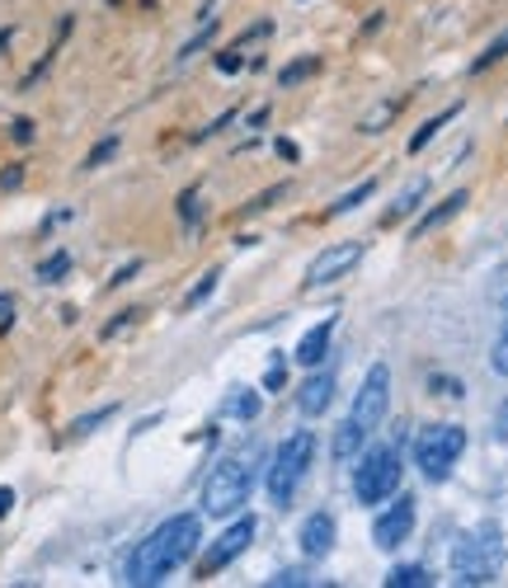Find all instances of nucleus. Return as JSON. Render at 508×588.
<instances>
[{
    "instance_id": "1",
    "label": "nucleus",
    "mask_w": 508,
    "mask_h": 588,
    "mask_svg": "<svg viewBox=\"0 0 508 588\" xmlns=\"http://www.w3.org/2000/svg\"><path fill=\"white\" fill-rule=\"evenodd\" d=\"M198 542H203V518H198V513H174V518H165L151 537L137 542L128 565H122V584L151 588V584L170 579L180 565L194 560Z\"/></svg>"
},
{
    "instance_id": "2",
    "label": "nucleus",
    "mask_w": 508,
    "mask_h": 588,
    "mask_svg": "<svg viewBox=\"0 0 508 588\" xmlns=\"http://www.w3.org/2000/svg\"><path fill=\"white\" fill-rule=\"evenodd\" d=\"M504 527L499 523H476L462 532V542L452 546V575L457 584H495L504 569Z\"/></svg>"
},
{
    "instance_id": "19",
    "label": "nucleus",
    "mask_w": 508,
    "mask_h": 588,
    "mask_svg": "<svg viewBox=\"0 0 508 588\" xmlns=\"http://www.w3.org/2000/svg\"><path fill=\"white\" fill-rule=\"evenodd\" d=\"M457 114H462V104H452V109H443V114H437V118H429V122H424V128H419V132L410 137V151L419 156V151H424V147H429V141H433L437 132H443V128H447V122H452V118H457Z\"/></svg>"
},
{
    "instance_id": "8",
    "label": "nucleus",
    "mask_w": 508,
    "mask_h": 588,
    "mask_svg": "<svg viewBox=\"0 0 508 588\" xmlns=\"http://www.w3.org/2000/svg\"><path fill=\"white\" fill-rule=\"evenodd\" d=\"M363 259V240H339V245H325L321 255H315L306 264V278H302V288H329V282H339L354 274V264Z\"/></svg>"
},
{
    "instance_id": "9",
    "label": "nucleus",
    "mask_w": 508,
    "mask_h": 588,
    "mask_svg": "<svg viewBox=\"0 0 508 588\" xmlns=\"http://www.w3.org/2000/svg\"><path fill=\"white\" fill-rule=\"evenodd\" d=\"M255 532H259V523H255V518H236V523L226 527L213 546L203 550V560H198V579H213V575H221V569L231 565V560H240L245 550H250Z\"/></svg>"
},
{
    "instance_id": "14",
    "label": "nucleus",
    "mask_w": 508,
    "mask_h": 588,
    "mask_svg": "<svg viewBox=\"0 0 508 588\" xmlns=\"http://www.w3.org/2000/svg\"><path fill=\"white\" fill-rule=\"evenodd\" d=\"M466 203H471V193H466V189H457V193H452V199H443V207H433V212H429V217H424V222H419V226H414V240H424V236H429V231H437V226H447V222H452V217H457V212H462Z\"/></svg>"
},
{
    "instance_id": "13",
    "label": "nucleus",
    "mask_w": 508,
    "mask_h": 588,
    "mask_svg": "<svg viewBox=\"0 0 508 588\" xmlns=\"http://www.w3.org/2000/svg\"><path fill=\"white\" fill-rule=\"evenodd\" d=\"M335 330H339V316H325L321 325H311L302 334V344H296V363H302V367H321L329 344H335Z\"/></svg>"
},
{
    "instance_id": "38",
    "label": "nucleus",
    "mask_w": 508,
    "mask_h": 588,
    "mask_svg": "<svg viewBox=\"0 0 508 588\" xmlns=\"http://www.w3.org/2000/svg\"><path fill=\"white\" fill-rule=\"evenodd\" d=\"M10 509H14V490L0 485V518H10Z\"/></svg>"
},
{
    "instance_id": "24",
    "label": "nucleus",
    "mask_w": 508,
    "mask_h": 588,
    "mask_svg": "<svg viewBox=\"0 0 508 588\" xmlns=\"http://www.w3.org/2000/svg\"><path fill=\"white\" fill-rule=\"evenodd\" d=\"M66 274H72V255H66V249H57V255H47L39 264V282H62Z\"/></svg>"
},
{
    "instance_id": "6",
    "label": "nucleus",
    "mask_w": 508,
    "mask_h": 588,
    "mask_svg": "<svg viewBox=\"0 0 508 588\" xmlns=\"http://www.w3.org/2000/svg\"><path fill=\"white\" fill-rule=\"evenodd\" d=\"M400 475H406V461H400L396 448H372L363 452V461L354 467V494L358 504H381L400 490Z\"/></svg>"
},
{
    "instance_id": "18",
    "label": "nucleus",
    "mask_w": 508,
    "mask_h": 588,
    "mask_svg": "<svg viewBox=\"0 0 508 588\" xmlns=\"http://www.w3.org/2000/svg\"><path fill=\"white\" fill-rule=\"evenodd\" d=\"M424 193H429V180H414L400 199L391 203V212H387V222H406L410 212H419V203H424Z\"/></svg>"
},
{
    "instance_id": "26",
    "label": "nucleus",
    "mask_w": 508,
    "mask_h": 588,
    "mask_svg": "<svg viewBox=\"0 0 508 588\" xmlns=\"http://www.w3.org/2000/svg\"><path fill=\"white\" fill-rule=\"evenodd\" d=\"M118 415V405H104V409H95V415H80L76 424H72V438H85V434H95L99 424H109Z\"/></svg>"
},
{
    "instance_id": "17",
    "label": "nucleus",
    "mask_w": 508,
    "mask_h": 588,
    "mask_svg": "<svg viewBox=\"0 0 508 588\" xmlns=\"http://www.w3.org/2000/svg\"><path fill=\"white\" fill-rule=\"evenodd\" d=\"M406 109V95L400 99H387V104H377L372 114H363V122H358V132H367V137H377V132H387V122Z\"/></svg>"
},
{
    "instance_id": "30",
    "label": "nucleus",
    "mask_w": 508,
    "mask_h": 588,
    "mask_svg": "<svg viewBox=\"0 0 508 588\" xmlns=\"http://www.w3.org/2000/svg\"><path fill=\"white\" fill-rule=\"evenodd\" d=\"M489 363H495L499 377H508V320H504V330H499V340H495V353H489Z\"/></svg>"
},
{
    "instance_id": "32",
    "label": "nucleus",
    "mask_w": 508,
    "mask_h": 588,
    "mask_svg": "<svg viewBox=\"0 0 508 588\" xmlns=\"http://www.w3.org/2000/svg\"><path fill=\"white\" fill-rule=\"evenodd\" d=\"M213 33H217V24H207V29L198 33V39H188V43H184V52H180V62H188V57H194V52H203L207 43H213Z\"/></svg>"
},
{
    "instance_id": "37",
    "label": "nucleus",
    "mask_w": 508,
    "mask_h": 588,
    "mask_svg": "<svg viewBox=\"0 0 508 588\" xmlns=\"http://www.w3.org/2000/svg\"><path fill=\"white\" fill-rule=\"evenodd\" d=\"M217 66H221V71H240V52H236V47H226L221 57H217Z\"/></svg>"
},
{
    "instance_id": "22",
    "label": "nucleus",
    "mask_w": 508,
    "mask_h": 588,
    "mask_svg": "<svg viewBox=\"0 0 508 588\" xmlns=\"http://www.w3.org/2000/svg\"><path fill=\"white\" fill-rule=\"evenodd\" d=\"M372 193H377V180H363L358 189H348V193H344V199H339L335 207H329V217H344V212H354V207H363L367 199H372Z\"/></svg>"
},
{
    "instance_id": "3",
    "label": "nucleus",
    "mask_w": 508,
    "mask_h": 588,
    "mask_svg": "<svg viewBox=\"0 0 508 588\" xmlns=\"http://www.w3.org/2000/svg\"><path fill=\"white\" fill-rule=\"evenodd\" d=\"M250 494H255V467L245 457H226L203 480V513L207 518H231V513L250 504Z\"/></svg>"
},
{
    "instance_id": "31",
    "label": "nucleus",
    "mask_w": 508,
    "mask_h": 588,
    "mask_svg": "<svg viewBox=\"0 0 508 588\" xmlns=\"http://www.w3.org/2000/svg\"><path fill=\"white\" fill-rule=\"evenodd\" d=\"M137 316H142V311H137V307H128V311H118V316H114V320H109V325H104L99 334H104V340H114V334H118V330H128V325H132V320H137Z\"/></svg>"
},
{
    "instance_id": "20",
    "label": "nucleus",
    "mask_w": 508,
    "mask_h": 588,
    "mask_svg": "<svg viewBox=\"0 0 508 588\" xmlns=\"http://www.w3.org/2000/svg\"><path fill=\"white\" fill-rule=\"evenodd\" d=\"M321 66H325L321 57H296L292 66H283V71H278V85H283V90H296V85H302V81H311Z\"/></svg>"
},
{
    "instance_id": "21",
    "label": "nucleus",
    "mask_w": 508,
    "mask_h": 588,
    "mask_svg": "<svg viewBox=\"0 0 508 588\" xmlns=\"http://www.w3.org/2000/svg\"><path fill=\"white\" fill-rule=\"evenodd\" d=\"M429 584H433V575L424 565H396L387 575V588H429Z\"/></svg>"
},
{
    "instance_id": "34",
    "label": "nucleus",
    "mask_w": 508,
    "mask_h": 588,
    "mask_svg": "<svg viewBox=\"0 0 508 588\" xmlns=\"http://www.w3.org/2000/svg\"><path fill=\"white\" fill-rule=\"evenodd\" d=\"M180 212H184V222H188V226L198 222V189H188V193H184V199H180Z\"/></svg>"
},
{
    "instance_id": "39",
    "label": "nucleus",
    "mask_w": 508,
    "mask_h": 588,
    "mask_svg": "<svg viewBox=\"0 0 508 588\" xmlns=\"http://www.w3.org/2000/svg\"><path fill=\"white\" fill-rule=\"evenodd\" d=\"M10 316H14V297L0 292V320H10Z\"/></svg>"
},
{
    "instance_id": "35",
    "label": "nucleus",
    "mask_w": 508,
    "mask_h": 588,
    "mask_svg": "<svg viewBox=\"0 0 508 588\" xmlns=\"http://www.w3.org/2000/svg\"><path fill=\"white\" fill-rule=\"evenodd\" d=\"M20 184H24V165H10L0 174V189H20Z\"/></svg>"
},
{
    "instance_id": "28",
    "label": "nucleus",
    "mask_w": 508,
    "mask_h": 588,
    "mask_svg": "<svg viewBox=\"0 0 508 588\" xmlns=\"http://www.w3.org/2000/svg\"><path fill=\"white\" fill-rule=\"evenodd\" d=\"M283 193H288V184H273V189H264V193H259V199H250V207H245V217H259V212H269L278 199H283Z\"/></svg>"
},
{
    "instance_id": "15",
    "label": "nucleus",
    "mask_w": 508,
    "mask_h": 588,
    "mask_svg": "<svg viewBox=\"0 0 508 588\" xmlns=\"http://www.w3.org/2000/svg\"><path fill=\"white\" fill-rule=\"evenodd\" d=\"M259 409H264L259 391H245V386H231V391H226V400H221V415H236V419H245V424H255Z\"/></svg>"
},
{
    "instance_id": "7",
    "label": "nucleus",
    "mask_w": 508,
    "mask_h": 588,
    "mask_svg": "<svg viewBox=\"0 0 508 588\" xmlns=\"http://www.w3.org/2000/svg\"><path fill=\"white\" fill-rule=\"evenodd\" d=\"M387 409H391V367L387 363H372L367 367V377H363V386H358V396H354V419L358 429H367L372 434L381 419H387Z\"/></svg>"
},
{
    "instance_id": "36",
    "label": "nucleus",
    "mask_w": 508,
    "mask_h": 588,
    "mask_svg": "<svg viewBox=\"0 0 508 588\" xmlns=\"http://www.w3.org/2000/svg\"><path fill=\"white\" fill-rule=\"evenodd\" d=\"M10 132H14V141H33V122H29V118H14Z\"/></svg>"
},
{
    "instance_id": "33",
    "label": "nucleus",
    "mask_w": 508,
    "mask_h": 588,
    "mask_svg": "<svg viewBox=\"0 0 508 588\" xmlns=\"http://www.w3.org/2000/svg\"><path fill=\"white\" fill-rule=\"evenodd\" d=\"M137 274H142V259H128V264H122V269L109 278V288H122V282H132Z\"/></svg>"
},
{
    "instance_id": "4",
    "label": "nucleus",
    "mask_w": 508,
    "mask_h": 588,
    "mask_svg": "<svg viewBox=\"0 0 508 588\" xmlns=\"http://www.w3.org/2000/svg\"><path fill=\"white\" fill-rule=\"evenodd\" d=\"M315 461V434L311 429H292L273 452V467H269V499L278 509L292 504V494L302 490V480Z\"/></svg>"
},
{
    "instance_id": "23",
    "label": "nucleus",
    "mask_w": 508,
    "mask_h": 588,
    "mask_svg": "<svg viewBox=\"0 0 508 588\" xmlns=\"http://www.w3.org/2000/svg\"><path fill=\"white\" fill-rule=\"evenodd\" d=\"M269 584H273V588H311V584H321V579H315L306 565H288V569H278Z\"/></svg>"
},
{
    "instance_id": "12",
    "label": "nucleus",
    "mask_w": 508,
    "mask_h": 588,
    "mask_svg": "<svg viewBox=\"0 0 508 588\" xmlns=\"http://www.w3.org/2000/svg\"><path fill=\"white\" fill-rule=\"evenodd\" d=\"M329 400H335V372H311V377L296 386V409H302L306 419L325 415Z\"/></svg>"
},
{
    "instance_id": "29",
    "label": "nucleus",
    "mask_w": 508,
    "mask_h": 588,
    "mask_svg": "<svg viewBox=\"0 0 508 588\" xmlns=\"http://www.w3.org/2000/svg\"><path fill=\"white\" fill-rule=\"evenodd\" d=\"M114 151H118V137H104L99 147H95L90 156H85V170H99V165H109V160H114Z\"/></svg>"
},
{
    "instance_id": "27",
    "label": "nucleus",
    "mask_w": 508,
    "mask_h": 588,
    "mask_svg": "<svg viewBox=\"0 0 508 588\" xmlns=\"http://www.w3.org/2000/svg\"><path fill=\"white\" fill-rule=\"evenodd\" d=\"M217 278H221L217 269H213V274H203V282H198V288H194V292H188V297H184V311H194V307H203V301H207V297H213V292H217Z\"/></svg>"
},
{
    "instance_id": "40",
    "label": "nucleus",
    "mask_w": 508,
    "mask_h": 588,
    "mask_svg": "<svg viewBox=\"0 0 508 588\" xmlns=\"http://www.w3.org/2000/svg\"><path fill=\"white\" fill-rule=\"evenodd\" d=\"M499 438H508V409H504V415H499Z\"/></svg>"
},
{
    "instance_id": "10",
    "label": "nucleus",
    "mask_w": 508,
    "mask_h": 588,
    "mask_svg": "<svg viewBox=\"0 0 508 588\" xmlns=\"http://www.w3.org/2000/svg\"><path fill=\"white\" fill-rule=\"evenodd\" d=\"M414 523H419V504H414V494H400L396 504H391V509L372 523V546H377V550H400V546L410 542Z\"/></svg>"
},
{
    "instance_id": "5",
    "label": "nucleus",
    "mask_w": 508,
    "mask_h": 588,
    "mask_svg": "<svg viewBox=\"0 0 508 588\" xmlns=\"http://www.w3.org/2000/svg\"><path fill=\"white\" fill-rule=\"evenodd\" d=\"M462 452H466L462 424H429V429L414 438V467L424 471V480H433V485H443V480L452 475Z\"/></svg>"
},
{
    "instance_id": "16",
    "label": "nucleus",
    "mask_w": 508,
    "mask_h": 588,
    "mask_svg": "<svg viewBox=\"0 0 508 588\" xmlns=\"http://www.w3.org/2000/svg\"><path fill=\"white\" fill-rule=\"evenodd\" d=\"M363 438H367V429H358L354 419H344L335 429V438H329V457H335V461H354L363 452Z\"/></svg>"
},
{
    "instance_id": "11",
    "label": "nucleus",
    "mask_w": 508,
    "mask_h": 588,
    "mask_svg": "<svg viewBox=\"0 0 508 588\" xmlns=\"http://www.w3.org/2000/svg\"><path fill=\"white\" fill-rule=\"evenodd\" d=\"M335 537H339V523H335V513H329V509H315L311 518L302 523V532H296L306 560H325L329 550H335Z\"/></svg>"
},
{
    "instance_id": "25",
    "label": "nucleus",
    "mask_w": 508,
    "mask_h": 588,
    "mask_svg": "<svg viewBox=\"0 0 508 588\" xmlns=\"http://www.w3.org/2000/svg\"><path fill=\"white\" fill-rule=\"evenodd\" d=\"M504 57H508V29H504L499 39H495V43H489V47L480 52L476 62H471V71H476V76H480V71H489V66H495V62H504Z\"/></svg>"
}]
</instances>
